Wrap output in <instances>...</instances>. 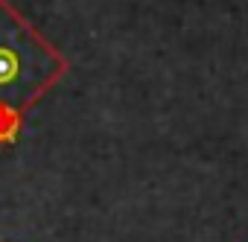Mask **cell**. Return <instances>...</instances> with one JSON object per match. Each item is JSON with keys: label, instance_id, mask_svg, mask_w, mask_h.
<instances>
[{"label": "cell", "instance_id": "cell-1", "mask_svg": "<svg viewBox=\"0 0 248 242\" xmlns=\"http://www.w3.org/2000/svg\"><path fill=\"white\" fill-rule=\"evenodd\" d=\"M70 70L62 50L47 41L9 0H0V108L27 114Z\"/></svg>", "mask_w": 248, "mask_h": 242}, {"label": "cell", "instance_id": "cell-2", "mask_svg": "<svg viewBox=\"0 0 248 242\" xmlns=\"http://www.w3.org/2000/svg\"><path fill=\"white\" fill-rule=\"evenodd\" d=\"M21 126H24V114L0 108V146H15L21 137Z\"/></svg>", "mask_w": 248, "mask_h": 242}]
</instances>
